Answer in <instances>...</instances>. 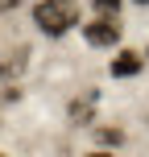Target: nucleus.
Returning <instances> with one entry per match:
<instances>
[{
	"instance_id": "1",
	"label": "nucleus",
	"mask_w": 149,
	"mask_h": 157,
	"mask_svg": "<svg viewBox=\"0 0 149 157\" xmlns=\"http://www.w3.org/2000/svg\"><path fill=\"white\" fill-rule=\"evenodd\" d=\"M33 25L46 37H62L79 25V0H37L33 4Z\"/></svg>"
},
{
	"instance_id": "2",
	"label": "nucleus",
	"mask_w": 149,
	"mask_h": 157,
	"mask_svg": "<svg viewBox=\"0 0 149 157\" xmlns=\"http://www.w3.org/2000/svg\"><path fill=\"white\" fill-rule=\"evenodd\" d=\"M120 37H124L120 17H100L95 13L91 21H83V41L91 50H112V46H120Z\"/></svg>"
},
{
	"instance_id": "3",
	"label": "nucleus",
	"mask_w": 149,
	"mask_h": 157,
	"mask_svg": "<svg viewBox=\"0 0 149 157\" xmlns=\"http://www.w3.org/2000/svg\"><path fill=\"white\" fill-rule=\"evenodd\" d=\"M25 71H29V46H13L4 58H0V78H4V83L25 78Z\"/></svg>"
},
{
	"instance_id": "4",
	"label": "nucleus",
	"mask_w": 149,
	"mask_h": 157,
	"mask_svg": "<svg viewBox=\"0 0 149 157\" xmlns=\"http://www.w3.org/2000/svg\"><path fill=\"white\" fill-rule=\"evenodd\" d=\"M95 103H100V95H95V91L75 95V99H71V108H66V120H71L75 128H87V124L95 120Z\"/></svg>"
},
{
	"instance_id": "5",
	"label": "nucleus",
	"mask_w": 149,
	"mask_h": 157,
	"mask_svg": "<svg viewBox=\"0 0 149 157\" xmlns=\"http://www.w3.org/2000/svg\"><path fill=\"white\" fill-rule=\"evenodd\" d=\"M141 71H145V54H137V50H120L112 58V66H108L112 78H137Z\"/></svg>"
},
{
	"instance_id": "6",
	"label": "nucleus",
	"mask_w": 149,
	"mask_h": 157,
	"mask_svg": "<svg viewBox=\"0 0 149 157\" xmlns=\"http://www.w3.org/2000/svg\"><path fill=\"white\" fill-rule=\"evenodd\" d=\"M91 8L100 17H120V8H124V0H91Z\"/></svg>"
},
{
	"instance_id": "7",
	"label": "nucleus",
	"mask_w": 149,
	"mask_h": 157,
	"mask_svg": "<svg viewBox=\"0 0 149 157\" xmlns=\"http://www.w3.org/2000/svg\"><path fill=\"white\" fill-rule=\"evenodd\" d=\"M95 141H100V145H120L124 132H120V128H95Z\"/></svg>"
},
{
	"instance_id": "8",
	"label": "nucleus",
	"mask_w": 149,
	"mask_h": 157,
	"mask_svg": "<svg viewBox=\"0 0 149 157\" xmlns=\"http://www.w3.org/2000/svg\"><path fill=\"white\" fill-rule=\"evenodd\" d=\"M25 0H0V13H13V8H21Z\"/></svg>"
},
{
	"instance_id": "9",
	"label": "nucleus",
	"mask_w": 149,
	"mask_h": 157,
	"mask_svg": "<svg viewBox=\"0 0 149 157\" xmlns=\"http://www.w3.org/2000/svg\"><path fill=\"white\" fill-rule=\"evenodd\" d=\"M83 157H116L112 149H91V153H83Z\"/></svg>"
},
{
	"instance_id": "10",
	"label": "nucleus",
	"mask_w": 149,
	"mask_h": 157,
	"mask_svg": "<svg viewBox=\"0 0 149 157\" xmlns=\"http://www.w3.org/2000/svg\"><path fill=\"white\" fill-rule=\"evenodd\" d=\"M133 4H149V0H133Z\"/></svg>"
},
{
	"instance_id": "11",
	"label": "nucleus",
	"mask_w": 149,
	"mask_h": 157,
	"mask_svg": "<svg viewBox=\"0 0 149 157\" xmlns=\"http://www.w3.org/2000/svg\"><path fill=\"white\" fill-rule=\"evenodd\" d=\"M145 62H149V46H145Z\"/></svg>"
},
{
	"instance_id": "12",
	"label": "nucleus",
	"mask_w": 149,
	"mask_h": 157,
	"mask_svg": "<svg viewBox=\"0 0 149 157\" xmlns=\"http://www.w3.org/2000/svg\"><path fill=\"white\" fill-rule=\"evenodd\" d=\"M0 157H4V153H0Z\"/></svg>"
}]
</instances>
